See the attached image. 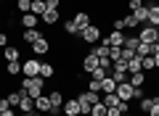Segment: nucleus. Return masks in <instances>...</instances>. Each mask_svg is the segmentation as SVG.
Segmentation results:
<instances>
[{
	"label": "nucleus",
	"mask_w": 159,
	"mask_h": 116,
	"mask_svg": "<svg viewBox=\"0 0 159 116\" xmlns=\"http://www.w3.org/2000/svg\"><path fill=\"white\" fill-rule=\"evenodd\" d=\"M96 69H98V55H93V53L82 55V61H80V71H82V74H93Z\"/></svg>",
	"instance_id": "obj_3"
},
{
	"label": "nucleus",
	"mask_w": 159,
	"mask_h": 116,
	"mask_svg": "<svg viewBox=\"0 0 159 116\" xmlns=\"http://www.w3.org/2000/svg\"><path fill=\"white\" fill-rule=\"evenodd\" d=\"M40 21H45V24H51V27H53L56 21H61V13H58V11H45L43 16H40Z\"/></svg>",
	"instance_id": "obj_19"
},
{
	"label": "nucleus",
	"mask_w": 159,
	"mask_h": 116,
	"mask_svg": "<svg viewBox=\"0 0 159 116\" xmlns=\"http://www.w3.org/2000/svg\"><path fill=\"white\" fill-rule=\"evenodd\" d=\"M29 11L34 13V16H43V13L48 11V6H45V0H32V8Z\"/></svg>",
	"instance_id": "obj_22"
},
{
	"label": "nucleus",
	"mask_w": 159,
	"mask_h": 116,
	"mask_svg": "<svg viewBox=\"0 0 159 116\" xmlns=\"http://www.w3.org/2000/svg\"><path fill=\"white\" fill-rule=\"evenodd\" d=\"M135 71H143V63H141V58H130V61H127V74H135Z\"/></svg>",
	"instance_id": "obj_24"
},
{
	"label": "nucleus",
	"mask_w": 159,
	"mask_h": 116,
	"mask_svg": "<svg viewBox=\"0 0 159 116\" xmlns=\"http://www.w3.org/2000/svg\"><path fill=\"white\" fill-rule=\"evenodd\" d=\"M64 116H80V100L72 98V100H64V108H61Z\"/></svg>",
	"instance_id": "obj_10"
},
{
	"label": "nucleus",
	"mask_w": 159,
	"mask_h": 116,
	"mask_svg": "<svg viewBox=\"0 0 159 116\" xmlns=\"http://www.w3.org/2000/svg\"><path fill=\"white\" fill-rule=\"evenodd\" d=\"M157 48H159V34H157Z\"/></svg>",
	"instance_id": "obj_46"
},
{
	"label": "nucleus",
	"mask_w": 159,
	"mask_h": 116,
	"mask_svg": "<svg viewBox=\"0 0 159 116\" xmlns=\"http://www.w3.org/2000/svg\"><path fill=\"white\" fill-rule=\"evenodd\" d=\"M0 32H3V27H0Z\"/></svg>",
	"instance_id": "obj_50"
},
{
	"label": "nucleus",
	"mask_w": 159,
	"mask_h": 116,
	"mask_svg": "<svg viewBox=\"0 0 159 116\" xmlns=\"http://www.w3.org/2000/svg\"><path fill=\"white\" fill-rule=\"evenodd\" d=\"M154 63H157V71H159V50L154 53Z\"/></svg>",
	"instance_id": "obj_45"
},
{
	"label": "nucleus",
	"mask_w": 159,
	"mask_h": 116,
	"mask_svg": "<svg viewBox=\"0 0 159 116\" xmlns=\"http://www.w3.org/2000/svg\"><path fill=\"white\" fill-rule=\"evenodd\" d=\"M82 116H93V114H82Z\"/></svg>",
	"instance_id": "obj_48"
},
{
	"label": "nucleus",
	"mask_w": 159,
	"mask_h": 116,
	"mask_svg": "<svg viewBox=\"0 0 159 116\" xmlns=\"http://www.w3.org/2000/svg\"><path fill=\"white\" fill-rule=\"evenodd\" d=\"M0 116H3V114H0Z\"/></svg>",
	"instance_id": "obj_52"
},
{
	"label": "nucleus",
	"mask_w": 159,
	"mask_h": 116,
	"mask_svg": "<svg viewBox=\"0 0 159 116\" xmlns=\"http://www.w3.org/2000/svg\"><path fill=\"white\" fill-rule=\"evenodd\" d=\"M40 77H43V79H53V77H56V66L48 63V61H43V63H40Z\"/></svg>",
	"instance_id": "obj_17"
},
{
	"label": "nucleus",
	"mask_w": 159,
	"mask_h": 116,
	"mask_svg": "<svg viewBox=\"0 0 159 116\" xmlns=\"http://www.w3.org/2000/svg\"><path fill=\"white\" fill-rule=\"evenodd\" d=\"M88 77H90V79H98V82H101V79H106V77H109V71H103V69L98 66L96 71H93V74H88Z\"/></svg>",
	"instance_id": "obj_31"
},
{
	"label": "nucleus",
	"mask_w": 159,
	"mask_h": 116,
	"mask_svg": "<svg viewBox=\"0 0 159 116\" xmlns=\"http://www.w3.org/2000/svg\"><path fill=\"white\" fill-rule=\"evenodd\" d=\"M40 63L43 61H40L37 55H34V58H27V61L21 63V74L24 77H40Z\"/></svg>",
	"instance_id": "obj_2"
},
{
	"label": "nucleus",
	"mask_w": 159,
	"mask_h": 116,
	"mask_svg": "<svg viewBox=\"0 0 159 116\" xmlns=\"http://www.w3.org/2000/svg\"><path fill=\"white\" fill-rule=\"evenodd\" d=\"M154 103H159V95H143V98L138 100V108H141V111H146V114H148V108H151Z\"/></svg>",
	"instance_id": "obj_15"
},
{
	"label": "nucleus",
	"mask_w": 159,
	"mask_h": 116,
	"mask_svg": "<svg viewBox=\"0 0 159 116\" xmlns=\"http://www.w3.org/2000/svg\"><path fill=\"white\" fill-rule=\"evenodd\" d=\"M127 8H130V13L138 11V8H143V0H127Z\"/></svg>",
	"instance_id": "obj_37"
},
{
	"label": "nucleus",
	"mask_w": 159,
	"mask_h": 116,
	"mask_svg": "<svg viewBox=\"0 0 159 116\" xmlns=\"http://www.w3.org/2000/svg\"><path fill=\"white\" fill-rule=\"evenodd\" d=\"M88 90H90V92H98V95H101V82H98V79H88Z\"/></svg>",
	"instance_id": "obj_34"
},
{
	"label": "nucleus",
	"mask_w": 159,
	"mask_h": 116,
	"mask_svg": "<svg viewBox=\"0 0 159 116\" xmlns=\"http://www.w3.org/2000/svg\"><path fill=\"white\" fill-rule=\"evenodd\" d=\"M32 53L34 55H48L51 53V40H48V34H43L37 42H32Z\"/></svg>",
	"instance_id": "obj_6"
},
{
	"label": "nucleus",
	"mask_w": 159,
	"mask_h": 116,
	"mask_svg": "<svg viewBox=\"0 0 159 116\" xmlns=\"http://www.w3.org/2000/svg\"><path fill=\"white\" fill-rule=\"evenodd\" d=\"M146 8H148V24L159 29V6H157V0H148Z\"/></svg>",
	"instance_id": "obj_9"
},
{
	"label": "nucleus",
	"mask_w": 159,
	"mask_h": 116,
	"mask_svg": "<svg viewBox=\"0 0 159 116\" xmlns=\"http://www.w3.org/2000/svg\"><path fill=\"white\" fill-rule=\"evenodd\" d=\"M11 108V103H8V98H0V114H3V111H8Z\"/></svg>",
	"instance_id": "obj_41"
},
{
	"label": "nucleus",
	"mask_w": 159,
	"mask_h": 116,
	"mask_svg": "<svg viewBox=\"0 0 159 116\" xmlns=\"http://www.w3.org/2000/svg\"><path fill=\"white\" fill-rule=\"evenodd\" d=\"M6 71H8V77L21 74V61H8V63H6Z\"/></svg>",
	"instance_id": "obj_25"
},
{
	"label": "nucleus",
	"mask_w": 159,
	"mask_h": 116,
	"mask_svg": "<svg viewBox=\"0 0 159 116\" xmlns=\"http://www.w3.org/2000/svg\"><path fill=\"white\" fill-rule=\"evenodd\" d=\"M61 27H64V32H66L69 37H77V34H80V29H77V24H74L72 19H64V24H61Z\"/></svg>",
	"instance_id": "obj_21"
},
{
	"label": "nucleus",
	"mask_w": 159,
	"mask_h": 116,
	"mask_svg": "<svg viewBox=\"0 0 159 116\" xmlns=\"http://www.w3.org/2000/svg\"><path fill=\"white\" fill-rule=\"evenodd\" d=\"M143 63V71H157V63H154V55H143L141 58Z\"/></svg>",
	"instance_id": "obj_27"
},
{
	"label": "nucleus",
	"mask_w": 159,
	"mask_h": 116,
	"mask_svg": "<svg viewBox=\"0 0 159 116\" xmlns=\"http://www.w3.org/2000/svg\"><path fill=\"white\" fill-rule=\"evenodd\" d=\"M127 82H130L135 90H141V87H146L148 77H146V71H135V74H130V79H127Z\"/></svg>",
	"instance_id": "obj_11"
},
{
	"label": "nucleus",
	"mask_w": 159,
	"mask_h": 116,
	"mask_svg": "<svg viewBox=\"0 0 159 116\" xmlns=\"http://www.w3.org/2000/svg\"><path fill=\"white\" fill-rule=\"evenodd\" d=\"M77 37L82 40L85 45H96V42H101V27H96V24H88L85 29H80Z\"/></svg>",
	"instance_id": "obj_1"
},
{
	"label": "nucleus",
	"mask_w": 159,
	"mask_h": 116,
	"mask_svg": "<svg viewBox=\"0 0 159 116\" xmlns=\"http://www.w3.org/2000/svg\"><path fill=\"white\" fill-rule=\"evenodd\" d=\"M77 100H80V98H77ZM90 108H93L90 103H85V100H80V116H82V114H90Z\"/></svg>",
	"instance_id": "obj_38"
},
{
	"label": "nucleus",
	"mask_w": 159,
	"mask_h": 116,
	"mask_svg": "<svg viewBox=\"0 0 159 116\" xmlns=\"http://www.w3.org/2000/svg\"><path fill=\"white\" fill-rule=\"evenodd\" d=\"M157 34H159V29L151 27V24H143V27L138 29V40H141V42H157Z\"/></svg>",
	"instance_id": "obj_4"
},
{
	"label": "nucleus",
	"mask_w": 159,
	"mask_h": 116,
	"mask_svg": "<svg viewBox=\"0 0 159 116\" xmlns=\"http://www.w3.org/2000/svg\"><path fill=\"white\" fill-rule=\"evenodd\" d=\"M19 24H21V29H37L40 16H34L32 11H29V13H21V16H19Z\"/></svg>",
	"instance_id": "obj_7"
},
{
	"label": "nucleus",
	"mask_w": 159,
	"mask_h": 116,
	"mask_svg": "<svg viewBox=\"0 0 159 116\" xmlns=\"http://www.w3.org/2000/svg\"><path fill=\"white\" fill-rule=\"evenodd\" d=\"M34 108H37L40 114H51V111H53V105H51V98H48V92H43V95H37V98H34Z\"/></svg>",
	"instance_id": "obj_8"
},
{
	"label": "nucleus",
	"mask_w": 159,
	"mask_h": 116,
	"mask_svg": "<svg viewBox=\"0 0 159 116\" xmlns=\"http://www.w3.org/2000/svg\"><path fill=\"white\" fill-rule=\"evenodd\" d=\"M109 58L111 61H119L122 58V48H109Z\"/></svg>",
	"instance_id": "obj_35"
},
{
	"label": "nucleus",
	"mask_w": 159,
	"mask_h": 116,
	"mask_svg": "<svg viewBox=\"0 0 159 116\" xmlns=\"http://www.w3.org/2000/svg\"><path fill=\"white\" fill-rule=\"evenodd\" d=\"M114 29H117V32H125V21H122V19H114Z\"/></svg>",
	"instance_id": "obj_40"
},
{
	"label": "nucleus",
	"mask_w": 159,
	"mask_h": 116,
	"mask_svg": "<svg viewBox=\"0 0 159 116\" xmlns=\"http://www.w3.org/2000/svg\"><path fill=\"white\" fill-rule=\"evenodd\" d=\"M90 114H93V116H106V105H103V103H96V105L90 108Z\"/></svg>",
	"instance_id": "obj_32"
},
{
	"label": "nucleus",
	"mask_w": 159,
	"mask_h": 116,
	"mask_svg": "<svg viewBox=\"0 0 159 116\" xmlns=\"http://www.w3.org/2000/svg\"><path fill=\"white\" fill-rule=\"evenodd\" d=\"M29 8H32V0H16V11L19 13H29Z\"/></svg>",
	"instance_id": "obj_29"
},
{
	"label": "nucleus",
	"mask_w": 159,
	"mask_h": 116,
	"mask_svg": "<svg viewBox=\"0 0 159 116\" xmlns=\"http://www.w3.org/2000/svg\"><path fill=\"white\" fill-rule=\"evenodd\" d=\"M130 58H135V53L127 50V48H122V58H119V61H130Z\"/></svg>",
	"instance_id": "obj_39"
},
{
	"label": "nucleus",
	"mask_w": 159,
	"mask_h": 116,
	"mask_svg": "<svg viewBox=\"0 0 159 116\" xmlns=\"http://www.w3.org/2000/svg\"><path fill=\"white\" fill-rule=\"evenodd\" d=\"M3 116H16V108H8V111H3Z\"/></svg>",
	"instance_id": "obj_44"
},
{
	"label": "nucleus",
	"mask_w": 159,
	"mask_h": 116,
	"mask_svg": "<svg viewBox=\"0 0 159 116\" xmlns=\"http://www.w3.org/2000/svg\"><path fill=\"white\" fill-rule=\"evenodd\" d=\"M6 45H8V34L0 32V48H6Z\"/></svg>",
	"instance_id": "obj_43"
},
{
	"label": "nucleus",
	"mask_w": 159,
	"mask_h": 116,
	"mask_svg": "<svg viewBox=\"0 0 159 116\" xmlns=\"http://www.w3.org/2000/svg\"><path fill=\"white\" fill-rule=\"evenodd\" d=\"M138 45H141L138 34H127V37H125V45H122V48H127V50H133V53H135V48H138Z\"/></svg>",
	"instance_id": "obj_23"
},
{
	"label": "nucleus",
	"mask_w": 159,
	"mask_h": 116,
	"mask_svg": "<svg viewBox=\"0 0 159 116\" xmlns=\"http://www.w3.org/2000/svg\"><path fill=\"white\" fill-rule=\"evenodd\" d=\"M43 116H51V114H43Z\"/></svg>",
	"instance_id": "obj_49"
},
{
	"label": "nucleus",
	"mask_w": 159,
	"mask_h": 116,
	"mask_svg": "<svg viewBox=\"0 0 159 116\" xmlns=\"http://www.w3.org/2000/svg\"><path fill=\"white\" fill-rule=\"evenodd\" d=\"M157 6H159V0H157Z\"/></svg>",
	"instance_id": "obj_51"
},
{
	"label": "nucleus",
	"mask_w": 159,
	"mask_h": 116,
	"mask_svg": "<svg viewBox=\"0 0 159 116\" xmlns=\"http://www.w3.org/2000/svg\"><path fill=\"white\" fill-rule=\"evenodd\" d=\"M122 21H125V29H138V27H141V24L135 21V16H133V13H127V16H122Z\"/></svg>",
	"instance_id": "obj_28"
},
{
	"label": "nucleus",
	"mask_w": 159,
	"mask_h": 116,
	"mask_svg": "<svg viewBox=\"0 0 159 116\" xmlns=\"http://www.w3.org/2000/svg\"><path fill=\"white\" fill-rule=\"evenodd\" d=\"M77 98H80V100H85V103H90V105L101 103V95H98V92H90V90H80Z\"/></svg>",
	"instance_id": "obj_12"
},
{
	"label": "nucleus",
	"mask_w": 159,
	"mask_h": 116,
	"mask_svg": "<svg viewBox=\"0 0 159 116\" xmlns=\"http://www.w3.org/2000/svg\"><path fill=\"white\" fill-rule=\"evenodd\" d=\"M98 66H101L103 71H111V66H114V61H111V58H98Z\"/></svg>",
	"instance_id": "obj_33"
},
{
	"label": "nucleus",
	"mask_w": 159,
	"mask_h": 116,
	"mask_svg": "<svg viewBox=\"0 0 159 116\" xmlns=\"http://www.w3.org/2000/svg\"><path fill=\"white\" fill-rule=\"evenodd\" d=\"M48 11H61V0H45Z\"/></svg>",
	"instance_id": "obj_36"
},
{
	"label": "nucleus",
	"mask_w": 159,
	"mask_h": 116,
	"mask_svg": "<svg viewBox=\"0 0 159 116\" xmlns=\"http://www.w3.org/2000/svg\"><path fill=\"white\" fill-rule=\"evenodd\" d=\"M3 58H6V61H19V58H21V50L13 48V45H6V48H3Z\"/></svg>",
	"instance_id": "obj_16"
},
{
	"label": "nucleus",
	"mask_w": 159,
	"mask_h": 116,
	"mask_svg": "<svg viewBox=\"0 0 159 116\" xmlns=\"http://www.w3.org/2000/svg\"><path fill=\"white\" fill-rule=\"evenodd\" d=\"M72 21L77 24V29H85L88 24H90V13H88V11H77V13L72 16Z\"/></svg>",
	"instance_id": "obj_13"
},
{
	"label": "nucleus",
	"mask_w": 159,
	"mask_h": 116,
	"mask_svg": "<svg viewBox=\"0 0 159 116\" xmlns=\"http://www.w3.org/2000/svg\"><path fill=\"white\" fill-rule=\"evenodd\" d=\"M29 111H34V98H24L19 103V114H29Z\"/></svg>",
	"instance_id": "obj_26"
},
{
	"label": "nucleus",
	"mask_w": 159,
	"mask_h": 116,
	"mask_svg": "<svg viewBox=\"0 0 159 116\" xmlns=\"http://www.w3.org/2000/svg\"><path fill=\"white\" fill-rule=\"evenodd\" d=\"M117 90V82H114V77L109 74L106 79H101V95H106V92H114Z\"/></svg>",
	"instance_id": "obj_18"
},
{
	"label": "nucleus",
	"mask_w": 159,
	"mask_h": 116,
	"mask_svg": "<svg viewBox=\"0 0 159 116\" xmlns=\"http://www.w3.org/2000/svg\"><path fill=\"white\" fill-rule=\"evenodd\" d=\"M122 116H133V114H122Z\"/></svg>",
	"instance_id": "obj_47"
},
{
	"label": "nucleus",
	"mask_w": 159,
	"mask_h": 116,
	"mask_svg": "<svg viewBox=\"0 0 159 116\" xmlns=\"http://www.w3.org/2000/svg\"><path fill=\"white\" fill-rule=\"evenodd\" d=\"M40 37H43V32H40V29H24V32H21V40H24V42H27V45L37 42Z\"/></svg>",
	"instance_id": "obj_14"
},
{
	"label": "nucleus",
	"mask_w": 159,
	"mask_h": 116,
	"mask_svg": "<svg viewBox=\"0 0 159 116\" xmlns=\"http://www.w3.org/2000/svg\"><path fill=\"white\" fill-rule=\"evenodd\" d=\"M133 16H135V21L141 24H148V8H146V3H143V8H138V11H133Z\"/></svg>",
	"instance_id": "obj_20"
},
{
	"label": "nucleus",
	"mask_w": 159,
	"mask_h": 116,
	"mask_svg": "<svg viewBox=\"0 0 159 116\" xmlns=\"http://www.w3.org/2000/svg\"><path fill=\"white\" fill-rule=\"evenodd\" d=\"M148 116H159V103H154L151 108H148Z\"/></svg>",
	"instance_id": "obj_42"
},
{
	"label": "nucleus",
	"mask_w": 159,
	"mask_h": 116,
	"mask_svg": "<svg viewBox=\"0 0 159 116\" xmlns=\"http://www.w3.org/2000/svg\"><path fill=\"white\" fill-rule=\"evenodd\" d=\"M6 98H8V103H11V108H16V111H19V100H21V98H19V90H13V92H8Z\"/></svg>",
	"instance_id": "obj_30"
},
{
	"label": "nucleus",
	"mask_w": 159,
	"mask_h": 116,
	"mask_svg": "<svg viewBox=\"0 0 159 116\" xmlns=\"http://www.w3.org/2000/svg\"><path fill=\"white\" fill-rule=\"evenodd\" d=\"M114 92H117L119 100H135V87H133L130 82H119Z\"/></svg>",
	"instance_id": "obj_5"
}]
</instances>
